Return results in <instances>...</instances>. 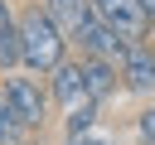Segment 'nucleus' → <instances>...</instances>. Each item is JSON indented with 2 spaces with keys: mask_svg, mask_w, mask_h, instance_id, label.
<instances>
[{
  "mask_svg": "<svg viewBox=\"0 0 155 145\" xmlns=\"http://www.w3.org/2000/svg\"><path fill=\"white\" fill-rule=\"evenodd\" d=\"M19 68V14L10 0H0V72Z\"/></svg>",
  "mask_w": 155,
  "mask_h": 145,
  "instance_id": "obj_8",
  "label": "nucleus"
},
{
  "mask_svg": "<svg viewBox=\"0 0 155 145\" xmlns=\"http://www.w3.org/2000/svg\"><path fill=\"white\" fill-rule=\"evenodd\" d=\"M145 14H150V24H155V0H145Z\"/></svg>",
  "mask_w": 155,
  "mask_h": 145,
  "instance_id": "obj_14",
  "label": "nucleus"
},
{
  "mask_svg": "<svg viewBox=\"0 0 155 145\" xmlns=\"http://www.w3.org/2000/svg\"><path fill=\"white\" fill-rule=\"evenodd\" d=\"M92 14L116 29L121 39H150V14H145V0H92Z\"/></svg>",
  "mask_w": 155,
  "mask_h": 145,
  "instance_id": "obj_4",
  "label": "nucleus"
},
{
  "mask_svg": "<svg viewBox=\"0 0 155 145\" xmlns=\"http://www.w3.org/2000/svg\"><path fill=\"white\" fill-rule=\"evenodd\" d=\"M116 68H121V92H131V97H155V44H150V39H131Z\"/></svg>",
  "mask_w": 155,
  "mask_h": 145,
  "instance_id": "obj_3",
  "label": "nucleus"
},
{
  "mask_svg": "<svg viewBox=\"0 0 155 145\" xmlns=\"http://www.w3.org/2000/svg\"><path fill=\"white\" fill-rule=\"evenodd\" d=\"M68 44H73L82 58H111V63H121V53H126V44H131V39H121L116 29H107V24L92 14V19H82V24H78V34H73Z\"/></svg>",
  "mask_w": 155,
  "mask_h": 145,
  "instance_id": "obj_5",
  "label": "nucleus"
},
{
  "mask_svg": "<svg viewBox=\"0 0 155 145\" xmlns=\"http://www.w3.org/2000/svg\"><path fill=\"white\" fill-rule=\"evenodd\" d=\"M44 82H48V97H53L58 111H73V106L87 102V87H82V58H63Z\"/></svg>",
  "mask_w": 155,
  "mask_h": 145,
  "instance_id": "obj_6",
  "label": "nucleus"
},
{
  "mask_svg": "<svg viewBox=\"0 0 155 145\" xmlns=\"http://www.w3.org/2000/svg\"><path fill=\"white\" fill-rule=\"evenodd\" d=\"M63 145H111V140H102V135H63Z\"/></svg>",
  "mask_w": 155,
  "mask_h": 145,
  "instance_id": "obj_13",
  "label": "nucleus"
},
{
  "mask_svg": "<svg viewBox=\"0 0 155 145\" xmlns=\"http://www.w3.org/2000/svg\"><path fill=\"white\" fill-rule=\"evenodd\" d=\"M82 58V53H78ZM82 87H87V102H107V97H116L121 92V68L111 63V58H82Z\"/></svg>",
  "mask_w": 155,
  "mask_h": 145,
  "instance_id": "obj_7",
  "label": "nucleus"
},
{
  "mask_svg": "<svg viewBox=\"0 0 155 145\" xmlns=\"http://www.w3.org/2000/svg\"><path fill=\"white\" fill-rule=\"evenodd\" d=\"M150 44H155V24H150Z\"/></svg>",
  "mask_w": 155,
  "mask_h": 145,
  "instance_id": "obj_15",
  "label": "nucleus"
},
{
  "mask_svg": "<svg viewBox=\"0 0 155 145\" xmlns=\"http://www.w3.org/2000/svg\"><path fill=\"white\" fill-rule=\"evenodd\" d=\"M29 145H34V140H29Z\"/></svg>",
  "mask_w": 155,
  "mask_h": 145,
  "instance_id": "obj_16",
  "label": "nucleus"
},
{
  "mask_svg": "<svg viewBox=\"0 0 155 145\" xmlns=\"http://www.w3.org/2000/svg\"><path fill=\"white\" fill-rule=\"evenodd\" d=\"M29 140H34V130L24 126V116L10 106V97L0 87V145H29Z\"/></svg>",
  "mask_w": 155,
  "mask_h": 145,
  "instance_id": "obj_10",
  "label": "nucleus"
},
{
  "mask_svg": "<svg viewBox=\"0 0 155 145\" xmlns=\"http://www.w3.org/2000/svg\"><path fill=\"white\" fill-rule=\"evenodd\" d=\"M63 58H73L68 34L44 14V5H39V0L19 5V68H24V72H34V77H48Z\"/></svg>",
  "mask_w": 155,
  "mask_h": 145,
  "instance_id": "obj_1",
  "label": "nucleus"
},
{
  "mask_svg": "<svg viewBox=\"0 0 155 145\" xmlns=\"http://www.w3.org/2000/svg\"><path fill=\"white\" fill-rule=\"evenodd\" d=\"M0 87H5L10 106L24 116V126H29L34 135H44V126H48V111H53L48 82H44V77H34V72H24V68H15V72H5V77H0Z\"/></svg>",
  "mask_w": 155,
  "mask_h": 145,
  "instance_id": "obj_2",
  "label": "nucleus"
},
{
  "mask_svg": "<svg viewBox=\"0 0 155 145\" xmlns=\"http://www.w3.org/2000/svg\"><path fill=\"white\" fill-rule=\"evenodd\" d=\"M39 5H44V14H48L68 39L78 34V24H82V19H92V0H39Z\"/></svg>",
  "mask_w": 155,
  "mask_h": 145,
  "instance_id": "obj_9",
  "label": "nucleus"
},
{
  "mask_svg": "<svg viewBox=\"0 0 155 145\" xmlns=\"http://www.w3.org/2000/svg\"><path fill=\"white\" fill-rule=\"evenodd\" d=\"M92 121H97V102H82V106H73V111H68L63 135H87V130H92Z\"/></svg>",
  "mask_w": 155,
  "mask_h": 145,
  "instance_id": "obj_11",
  "label": "nucleus"
},
{
  "mask_svg": "<svg viewBox=\"0 0 155 145\" xmlns=\"http://www.w3.org/2000/svg\"><path fill=\"white\" fill-rule=\"evenodd\" d=\"M136 135H140V145H155V106L136 111Z\"/></svg>",
  "mask_w": 155,
  "mask_h": 145,
  "instance_id": "obj_12",
  "label": "nucleus"
}]
</instances>
